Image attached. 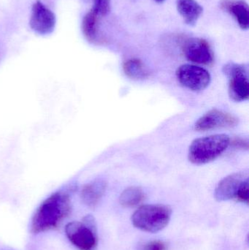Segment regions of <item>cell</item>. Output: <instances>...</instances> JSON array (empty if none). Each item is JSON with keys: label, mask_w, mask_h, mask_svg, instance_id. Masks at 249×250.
I'll return each mask as SVG.
<instances>
[{"label": "cell", "mask_w": 249, "mask_h": 250, "mask_svg": "<svg viewBox=\"0 0 249 250\" xmlns=\"http://www.w3.org/2000/svg\"><path fill=\"white\" fill-rule=\"evenodd\" d=\"M70 211L71 200L68 192H54L37 208L31 221V230L38 234L56 229L70 214Z\"/></svg>", "instance_id": "obj_1"}, {"label": "cell", "mask_w": 249, "mask_h": 250, "mask_svg": "<svg viewBox=\"0 0 249 250\" xmlns=\"http://www.w3.org/2000/svg\"><path fill=\"white\" fill-rule=\"evenodd\" d=\"M230 141V138L226 134L197 138L192 141L189 148V160L196 165L210 163L228 149Z\"/></svg>", "instance_id": "obj_2"}, {"label": "cell", "mask_w": 249, "mask_h": 250, "mask_svg": "<svg viewBox=\"0 0 249 250\" xmlns=\"http://www.w3.org/2000/svg\"><path fill=\"white\" fill-rule=\"evenodd\" d=\"M172 210L164 205H145L132 217L134 227L149 233H156L165 229L171 220Z\"/></svg>", "instance_id": "obj_3"}, {"label": "cell", "mask_w": 249, "mask_h": 250, "mask_svg": "<svg viewBox=\"0 0 249 250\" xmlns=\"http://www.w3.org/2000/svg\"><path fill=\"white\" fill-rule=\"evenodd\" d=\"M67 239L80 250H95L97 245L96 223L92 216L83 217L82 222H72L65 227Z\"/></svg>", "instance_id": "obj_4"}, {"label": "cell", "mask_w": 249, "mask_h": 250, "mask_svg": "<svg viewBox=\"0 0 249 250\" xmlns=\"http://www.w3.org/2000/svg\"><path fill=\"white\" fill-rule=\"evenodd\" d=\"M223 72L229 78V95L235 102H243L249 98L248 67L244 64L229 62L223 67Z\"/></svg>", "instance_id": "obj_5"}, {"label": "cell", "mask_w": 249, "mask_h": 250, "mask_svg": "<svg viewBox=\"0 0 249 250\" xmlns=\"http://www.w3.org/2000/svg\"><path fill=\"white\" fill-rule=\"evenodd\" d=\"M176 77L181 85L194 92L204 90L211 80L210 73L203 67L193 64H183L176 71Z\"/></svg>", "instance_id": "obj_6"}, {"label": "cell", "mask_w": 249, "mask_h": 250, "mask_svg": "<svg viewBox=\"0 0 249 250\" xmlns=\"http://www.w3.org/2000/svg\"><path fill=\"white\" fill-rule=\"evenodd\" d=\"M56 24L57 18L54 12L39 0L35 1L29 20L31 29L39 35H47L54 32Z\"/></svg>", "instance_id": "obj_7"}, {"label": "cell", "mask_w": 249, "mask_h": 250, "mask_svg": "<svg viewBox=\"0 0 249 250\" xmlns=\"http://www.w3.org/2000/svg\"><path fill=\"white\" fill-rule=\"evenodd\" d=\"M183 52L189 61L200 64H210L213 54L209 42L202 38H190L184 42Z\"/></svg>", "instance_id": "obj_8"}, {"label": "cell", "mask_w": 249, "mask_h": 250, "mask_svg": "<svg viewBox=\"0 0 249 250\" xmlns=\"http://www.w3.org/2000/svg\"><path fill=\"white\" fill-rule=\"evenodd\" d=\"M238 124V119L235 116L218 109H213L196 122L194 129L203 132L218 128L233 127Z\"/></svg>", "instance_id": "obj_9"}, {"label": "cell", "mask_w": 249, "mask_h": 250, "mask_svg": "<svg viewBox=\"0 0 249 250\" xmlns=\"http://www.w3.org/2000/svg\"><path fill=\"white\" fill-rule=\"evenodd\" d=\"M249 178L248 173L237 172L224 178L216 187L215 198L219 201L236 199L241 185Z\"/></svg>", "instance_id": "obj_10"}, {"label": "cell", "mask_w": 249, "mask_h": 250, "mask_svg": "<svg viewBox=\"0 0 249 250\" xmlns=\"http://www.w3.org/2000/svg\"><path fill=\"white\" fill-rule=\"evenodd\" d=\"M220 7L235 18L241 29H249V7L247 1L244 0H222Z\"/></svg>", "instance_id": "obj_11"}, {"label": "cell", "mask_w": 249, "mask_h": 250, "mask_svg": "<svg viewBox=\"0 0 249 250\" xmlns=\"http://www.w3.org/2000/svg\"><path fill=\"white\" fill-rule=\"evenodd\" d=\"M106 187V182L102 179H96L86 184L80 192L82 201L88 207H96L105 194Z\"/></svg>", "instance_id": "obj_12"}, {"label": "cell", "mask_w": 249, "mask_h": 250, "mask_svg": "<svg viewBox=\"0 0 249 250\" xmlns=\"http://www.w3.org/2000/svg\"><path fill=\"white\" fill-rule=\"evenodd\" d=\"M176 7L184 22L190 26L196 24L203 11L202 6L195 0H177Z\"/></svg>", "instance_id": "obj_13"}, {"label": "cell", "mask_w": 249, "mask_h": 250, "mask_svg": "<svg viewBox=\"0 0 249 250\" xmlns=\"http://www.w3.org/2000/svg\"><path fill=\"white\" fill-rule=\"evenodd\" d=\"M99 16L92 10L86 13L82 21V32L86 39L95 42L97 39Z\"/></svg>", "instance_id": "obj_14"}, {"label": "cell", "mask_w": 249, "mask_h": 250, "mask_svg": "<svg viewBox=\"0 0 249 250\" xmlns=\"http://www.w3.org/2000/svg\"><path fill=\"white\" fill-rule=\"evenodd\" d=\"M123 69L125 74L130 79L140 80L144 79L149 76V72L143 63L138 59H130L123 64Z\"/></svg>", "instance_id": "obj_15"}, {"label": "cell", "mask_w": 249, "mask_h": 250, "mask_svg": "<svg viewBox=\"0 0 249 250\" xmlns=\"http://www.w3.org/2000/svg\"><path fill=\"white\" fill-rule=\"evenodd\" d=\"M145 195L140 188L130 187L124 189L120 195V204L124 207H134L144 200Z\"/></svg>", "instance_id": "obj_16"}, {"label": "cell", "mask_w": 249, "mask_h": 250, "mask_svg": "<svg viewBox=\"0 0 249 250\" xmlns=\"http://www.w3.org/2000/svg\"><path fill=\"white\" fill-rule=\"evenodd\" d=\"M92 1L93 7L92 10L98 16H107L111 11V0H92Z\"/></svg>", "instance_id": "obj_17"}, {"label": "cell", "mask_w": 249, "mask_h": 250, "mask_svg": "<svg viewBox=\"0 0 249 250\" xmlns=\"http://www.w3.org/2000/svg\"><path fill=\"white\" fill-rule=\"evenodd\" d=\"M236 200L241 202L249 204V179L247 178L240 188L237 195Z\"/></svg>", "instance_id": "obj_18"}, {"label": "cell", "mask_w": 249, "mask_h": 250, "mask_svg": "<svg viewBox=\"0 0 249 250\" xmlns=\"http://www.w3.org/2000/svg\"><path fill=\"white\" fill-rule=\"evenodd\" d=\"M143 250H167V247L164 242L160 241H153L147 244Z\"/></svg>", "instance_id": "obj_19"}, {"label": "cell", "mask_w": 249, "mask_h": 250, "mask_svg": "<svg viewBox=\"0 0 249 250\" xmlns=\"http://www.w3.org/2000/svg\"><path fill=\"white\" fill-rule=\"evenodd\" d=\"M232 144L235 148H246L248 149L249 141L248 140L243 139V138H235L232 141Z\"/></svg>", "instance_id": "obj_20"}, {"label": "cell", "mask_w": 249, "mask_h": 250, "mask_svg": "<svg viewBox=\"0 0 249 250\" xmlns=\"http://www.w3.org/2000/svg\"><path fill=\"white\" fill-rule=\"evenodd\" d=\"M155 1H156V2H162V1H165V0H154Z\"/></svg>", "instance_id": "obj_21"}, {"label": "cell", "mask_w": 249, "mask_h": 250, "mask_svg": "<svg viewBox=\"0 0 249 250\" xmlns=\"http://www.w3.org/2000/svg\"><path fill=\"white\" fill-rule=\"evenodd\" d=\"M134 1H135V0H134Z\"/></svg>", "instance_id": "obj_22"}]
</instances>
